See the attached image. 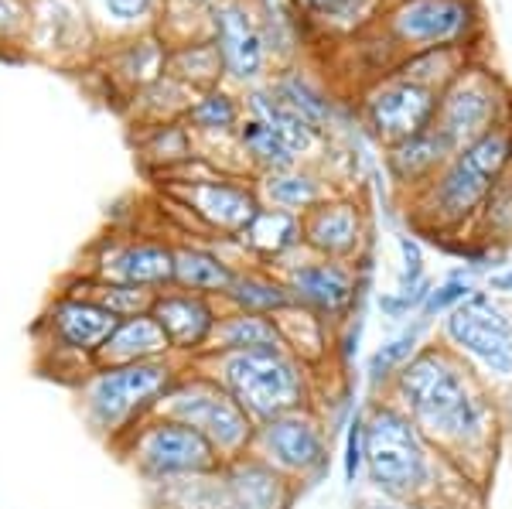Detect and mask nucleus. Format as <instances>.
<instances>
[{
    "mask_svg": "<svg viewBox=\"0 0 512 509\" xmlns=\"http://www.w3.org/2000/svg\"><path fill=\"white\" fill-rule=\"evenodd\" d=\"M379 397L400 407L468 482L485 479L499 438V397L448 346L427 339Z\"/></svg>",
    "mask_w": 512,
    "mask_h": 509,
    "instance_id": "1",
    "label": "nucleus"
},
{
    "mask_svg": "<svg viewBox=\"0 0 512 509\" xmlns=\"http://www.w3.org/2000/svg\"><path fill=\"white\" fill-rule=\"evenodd\" d=\"M362 482L369 496L390 503H454V489L468 486L448 458L437 451L424 431L386 397H373L366 404V462Z\"/></svg>",
    "mask_w": 512,
    "mask_h": 509,
    "instance_id": "2",
    "label": "nucleus"
},
{
    "mask_svg": "<svg viewBox=\"0 0 512 509\" xmlns=\"http://www.w3.org/2000/svg\"><path fill=\"white\" fill-rule=\"evenodd\" d=\"M512 168V113L482 137L454 151V158L410 195V219L434 240L468 236L485 199Z\"/></svg>",
    "mask_w": 512,
    "mask_h": 509,
    "instance_id": "3",
    "label": "nucleus"
},
{
    "mask_svg": "<svg viewBox=\"0 0 512 509\" xmlns=\"http://www.w3.org/2000/svg\"><path fill=\"white\" fill-rule=\"evenodd\" d=\"M209 376L226 387L256 424L277 414L318 407V373L291 356L284 346L226 352V356L195 359Z\"/></svg>",
    "mask_w": 512,
    "mask_h": 509,
    "instance_id": "4",
    "label": "nucleus"
},
{
    "mask_svg": "<svg viewBox=\"0 0 512 509\" xmlns=\"http://www.w3.org/2000/svg\"><path fill=\"white\" fill-rule=\"evenodd\" d=\"M181 359H154L130 366H96L79 383V407L86 424L110 445H120L130 431L158 414L164 393L181 376Z\"/></svg>",
    "mask_w": 512,
    "mask_h": 509,
    "instance_id": "5",
    "label": "nucleus"
},
{
    "mask_svg": "<svg viewBox=\"0 0 512 509\" xmlns=\"http://www.w3.org/2000/svg\"><path fill=\"white\" fill-rule=\"evenodd\" d=\"M434 328V339L448 346L495 397L512 390V311L495 294L475 287Z\"/></svg>",
    "mask_w": 512,
    "mask_h": 509,
    "instance_id": "6",
    "label": "nucleus"
},
{
    "mask_svg": "<svg viewBox=\"0 0 512 509\" xmlns=\"http://www.w3.org/2000/svg\"><path fill=\"white\" fill-rule=\"evenodd\" d=\"M113 448L137 472V479L151 482V486L216 479L222 465H226V458L219 455L205 434H198L185 421H175L168 414H151Z\"/></svg>",
    "mask_w": 512,
    "mask_h": 509,
    "instance_id": "7",
    "label": "nucleus"
},
{
    "mask_svg": "<svg viewBox=\"0 0 512 509\" xmlns=\"http://www.w3.org/2000/svg\"><path fill=\"white\" fill-rule=\"evenodd\" d=\"M158 414H168L175 421H185L188 428L216 445L222 458H239L253 448L256 421L246 414V407L229 393L216 376H209L198 363H185L181 376L164 393Z\"/></svg>",
    "mask_w": 512,
    "mask_h": 509,
    "instance_id": "8",
    "label": "nucleus"
},
{
    "mask_svg": "<svg viewBox=\"0 0 512 509\" xmlns=\"http://www.w3.org/2000/svg\"><path fill=\"white\" fill-rule=\"evenodd\" d=\"M120 318L82 294L59 291L41 311L35 335L45 356H52V376H62L65 366L76 373V387L96 369V356Z\"/></svg>",
    "mask_w": 512,
    "mask_h": 509,
    "instance_id": "9",
    "label": "nucleus"
},
{
    "mask_svg": "<svg viewBox=\"0 0 512 509\" xmlns=\"http://www.w3.org/2000/svg\"><path fill=\"white\" fill-rule=\"evenodd\" d=\"M332 438L335 431L325 414L318 407H304L256 424L250 451L297 486H315L332 469Z\"/></svg>",
    "mask_w": 512,
    "mask_h": 509,
    "instance_id": "10",
    "label": "nucleus"
},
{
    "mask_svg": "<svg viewBox=\"0 0 512 509\" xmlns=\"http://www.w3.org/2000/svg\"><path fill=\"white\" fill-rule=\"evenodd\" d=\"M379 28L400 59L434 48H468L478 31V7L475 0H386Z\"/></svg>",
    "mask_w": 512,
    "mask_h": 509,
    "instance_id": "11",
    "label": "nucleus"
},
{
    "mask_svg": "<svg viewBox=\"0 0 512 509\" xmlns=\"http://www.w3.org/2000/svg\"><path fill=\"white\" fill-rule=\"evenodd\" d=\"M369 260L362 257L359 264H345V260H325L311 257V253H297L280 267L291 301L297 308L311 311V315L325 318L328 325L338 328L345 318L362 311V291H366Z\"/></svg>",
    "mask_w": 512,
    "mask_h": 509,
    "instance_id": "12",
    "label": "nucleus"
},
{
    "mask_svg": "<svg viewBox=\"0 0 512 509\" xmlns=\"http://www.w3.org/2000/svg\"><path fill=\"white\" fill-rule=\"evenodd\" d=\"M437 117V93L420 82L386 72L369 82L359 96V120L369 137L383 147H393L407 137L427 130Z\"/></svg>",
    "mask_w": 512,
    "mask_h": 509,
    "instance_id": "13",
    "label": "nucleus"
},
{
    "mask_svg": "<svg viewBox=\"0 0 512 509\" xmlns=\"http://www.w3.org/2000/svg\"><path fill=\"white\" fill-rule=\"evenodd\" d=\"M509 117V100L502 82L489 69L465 65L448 86L437 93V117L434 127L454 147H465L468 141L482 137L499 120Z\"/></svg>",
    "mask_w": 512,
    "mask_h": 509,
    "instance_id": "14",
    "label": "nucleus"
},
{
    "mask_svg": "<svg viewBox=\"0 0 512 509\" xmlns=\"http://www.w3.org/2000/svg\"><path fill=\"white\" fill-rule=\"evenodd\" d=\"M171 192L178 199V209H185L188 216L202 223V229L229 243L250 226V219L263 205L253 182L239 175H222V171L202 178H178Z\"/></svg>",
    "mask_w": 512,
    "mask_h": 509,
    "instance_id": "15",
    "label": "nucleus"
},
{
    "mask_svg": "<svg viewBox=\"0 0 512 509\" xmlns=\"http://www.w3.org/2000/svg\"><path fill=\"white\" fill-rule=\"evenodd\" d=\"M369 243V216L359 199L328 192L301 216V246L311 257L359 264Z\"/></svg>",
    "mask_w": 512,
    "mask_h": 509,
    "instance_id": "16",
    "label": "nucleus"
},
{
    "mask_svg": "<svg viewBox=\"0 0 512 509\" xmlns=\"http://www.w3.org/2000/svg\"><path fill=\"white\" fill-rule=\"evenodd\" d=\"M82 274L144 287L154 294L168 291L175 287V243L151 240V236H110Z\"/></svg>",
    "mask_w": 512,
    "mask_h": 509,
    "instance_id": "17",
    "label": "nucleus"
},
{
    "mask_svg": "<svg viewBox=\"0 0 512 509\" xmlns=\"http://www.w3.org/2000/svg\"><path fill=\"white\" fill-rule=\"evenodd\" d=\"M209 38L233 82L256 86L267 76V38L243 0H216L209 7Z\"/></svg>",
    "mask_w": 512,
    "mask_h": 509,
    "instance_id": "18",
    "label": "nucleus"
},
{
    "mask_svg": "<svg viewBox=\"0 0 512 509\" xmlns=\"http://www.w3.org/2000/svg\"><path fill=\"white\" fill-rule=\"evenodd\" d=\"M219 315H222V301L181 291V287L158 291L151 301V318L168 335V346L181 363H195V359H202L209 352Z\"/></svg>",
    "mask_w": 512,
    "mask_h": 509,
    "instance_id": "19",
    "label": "nucleus"
},
{
    "mask_svg": "<svg viewBox=\"0 0 512 509\" xmlns=\"http://www.w3.org/2000/svg\"><path fill=\"white\" fill-rule=\"evenodd\" d=\"M216 482L222 499H226V509H291L301 496L297 482L280 475L274 465H267L253 451L229 458Z\"/></svg>",
    "mask_w": 512,
    "mask_h": 509,
    "instance_id": "20",
    "label": "nucleus"
},
{
    "mask_svg": "<svg viewBox=\"0 0 512 509\" xmlns=\"http://www.w3.org/2000/svg\"><path fill=\"white\" fill-rule=\"evenodd\" d=\"M454 151H458V147L431 123V127L407 137V141L383 147V164H386L390 182L400 188V192L414 195L454 158Z\"/></svg>",
    "mask_w": 512,
    "mask_h": 509,
    "instance_id": "21",
    "label": "nucleus"
},
{
    "mask_svg": "<svg viewBox=\"0 0 512 509\" xmlns=\"http://www.w3.org/2000/svg\"><path fill=\"white\" fill-rule=\"evenodd\" d=\"M233 243L250 257V264L280 270L287 260H294L297 253L304 250L301 246V216L260 205V212H256L250 219V226H246Z\"/></svg>",
    "mask_w": 512,
    "mask_h": 509,
    "instance_id": "22",
    "label": "nucleus"
},
{
    "mask_svg": "<svg viewBox=\"0 0 512 509\" xmlns=\"http://www.w3.org/2000/svg\"><path fill=\"white\" fill-rule=\"evenodd\" d=\"M93 31L82 0H28V38L35 48H48L55 55L76 52L82 35L93 38Z\"/></svg>",
    "mask_w": 512,
    "mask_h": 509,
    "instance_id": "23",
    "label": "nucleus"
},
{
    "mask_svg": "<svg viewBox=\"0 0 512 509\" xmlns=\"http://www.w3.org/2000/svg\"><path fill=\"white\" fill-rule=\"evenodd\" d=\"M168 52V38H161L158 31L123 38L117 41V52L110 55V79L127 89L130 96L144 93L168 72Z\"/></svg>",
    "mask_w": 512,
    "mask_h": 509,
    "instance_id": "24",
    "label": "nucleus"
},
{
    "mask_svg": "<svg viewBox=\"0 0 512 509\" xmlns=\"http://www.w3.org/2000/svg\"><path fill=\"white\" fill-rule=\"evenodd\" d=\"M154 359H175V352L168 346V335L161 332V325L147 311V315L120 318L117 328L110 332V339L99 349L96 366H130L154 363Z\"/></svg>",
    "mask_w": 512,
    "mask_h": 509,
    "instance_id": "25",
    "label": "nucleus"
},
{
    "mask_svg": "<svg viewBox=\"0 0 512 509\" xmlns=\"http://www.w3.org/2000/svg\"><path fill=\"white\" fill-rule=\"evenodd\" d=\"M239 264L205 243H175V287L222 301Z\"/></svg>",
    "mask_w": 512,
    "mask_h": 509,
    "instance_id": "26",
    "label": "nucleus"
},
{
    "mask_svg": "<svg viewBox=\"0 0 512 509\" xmlns=\"http://www.w3.org/2000/svg\"><path fill=\"white\" fill-rule=\"evenodd\" d=\"M291 305H294L291 291H287L280 270L260 264L239 267L229 291L222 294V308L250 311V315H267V318H277L280 311H287Z\"/></svg>",
    "mask_w": 512,
    "mask_h": 509,
    "instance_id": "27",
    "label": "nucleus"
},
{
    "mask_svg": "<svg viewBox=\"0 0 512 509\" xmlns=\"http://www.w3.org/2000/svg\"><path fill=\"white\" fill-rule=\"evenodd\" d=\"M243 113L260 123H267L270 130L284 141L297 158H308L315 147L325 141V134H318L315 127H311L308 120H301L297 113L291 110L287 103H280L274 93H270V86H253L250 93H246L243 100Z\"/></svg>",
    "mask_w": 512,
    "mask_h": 509,
    "instance_id": "28",
    "label": "nucleus"
},
{
    "mask_svg": "<svg viewBox=\"0 0 512 509\" xmlns=\"http://www.w3.org/2000/svg\"><path fill=\"white\" fill-rule=\"evenodd\" d=\"M256 192H260V202L270 205V209H284L294 212V216H304L311 205H318L328 195V182L318 175L308 164H291L284 171H270V175L256 178Z\"/></svg>",
    "mask_w": 512,
    "mask_h": 509,
    "instance_id": "29",
    "label": "nucleus"
},
{
    "mask_svg": "<svg viewBox=\"0 0 512 509\" xmlns=\"http://www.w3.org/2000/svg\"><path fill=\"white\" fill-rule=\"evenodd\" d=\"M274 322H277L284 349L301 359L304 366L315 369V373H321V366L335 356V328L328 325L325 318L291 305L287 311H280Z\"/></svg>",
    "mask_w": 512,
    "mask_h": 509,
    "instance_id": "30",
    "label": "nucleus"
},
{
    "mask_svg": "<svg viewBox=\"0 0 512 509\" xmlns=\"http://www.w3.org/2000/svg\"><path fill=\"white\" fill-rule=\"evenodd\" d=\"M434 325H427L424 318H410L400 332H393L390 339H383L379 346L369 352L366 359V387L373 390V397H379L396 373L414 359V352L424 346L427 335H431Z\"/></svg>",
    "mask_w": 512,
    "mask_h": 509,
    "instance_id": "31",
    "label": "nucleus"
},
{
    "mask_svg": "<svg viewBox=\"0 0 512 509\" xmlns=\"http://www.w3.org/2000/svg\"><path fill=\"white\" fill-rule=\"evenodd\" d=\"M284 346L277 332V322L267 315H250V311L222 308L216 335H212V356H226V352H250V349H277ZM205 352V356H209Z\"/></svg>",
    "mask_w": 512,
    "mask_h": 509,
    "instance_id": "32",
    "label": "nucleus"
},
{
    "mask_svg": "<svg viewBox=\"0 0 512 509\" xmlns=\"http://www.w3.org/2000/svg\"><path fill=\"white\" fill-rule=\"evenodd\" d=\"M386 0H294V11L308 28L335 31V35H352L362 31L369 21L383 14Z\"/></svg>",
    "mask_w": 512,
    "mask_h": 509,
    "instance_id": "33",
    "label": "nucleus"
},
{
    "mask_svg": "<svg viewBox=\"0 0 512 509\" xmlns=\"http://www.w3.org/2000/svg\"><path fill=\"white\" fill-rule=\"evenodd\" d=\"M239 120H243V103L222 86L195 93V100L188 103L185 117H181V123L188 127V134L212 137V141H219V137H236Z\"/></svg>",
    "mask_w": 512,
    "mask_h": 509,
    "instance_id": "34",
    "label": "nucleus"
},
{
    "mask_svg": "<svg viewBox=\"0 0 512 509\" xmlns=\"http://www.w3.org/2000/svg\"><path fill=\"white\" fill-rule=\"evenodd\" d=\"M267 86L280 103L291 106L297 117L308 120L318 134H328V127H332V120H335V106L318 82H311L304 72H297V69H287V72H277Z\"/></svg>",
    "mask_w": 512,
    "mask_h": 509,
    "instance_id": "35",
    "label": "nucleus"
},
{
    "mask_svg": "<svg viewBox=\"0 0 512 509\" xmlns=\"http://www.w3.org/2000/svg\"><path fill=\"white\" fill-rule=\"evenodd\" d=\"M168 76L178 79L185 89H192V93H205V89L219 86L222 82V59L216 52V45H212V38H188L175 45L168 52Z\"/></svg>",
    "mask_w": 512,
    "mask_h": 509,
    "instance_id": "36",
    "label": "nucleus"
},
{
    "mask_svg": "<svg viewBox=\"0 0 512 509\" xmlns=\"http://www.w3.org/2000/svg\"><path fill=\"white\" fill-rule=\"evenodd\" d=\"M233 141L239 147V154L246 158V164L256 171V178L270 175V171H284V168H291V164H301V158H297L291 147L280 141L267 123L246 117V113H243V120H239Z\"/></svg>",
    "mask_w": 512,
    "mask_h": 509,
    "instance_id": "37",
    "label": "nucleus"
},
{
    "mask_svg": "<svg viewBox=\"0 0 512 509\" xmlns=\"http://www.w3.org/2000/svg\"><path fill=\"white\" fill-rule=\"evenodd\" d=\"M89 11V21L106 24L117 35H144V31H154L158 18H164L168 11V0H82Z\"/></svg>",
    "mask_w": 512,
    "mask_h": 509,
    "instance_id": "38",
    "label": "nucleus"
},
{
    "mask_svg": "<svg viewBox=\"0 0 512 509\" xmlns=\"http://www.w3.org/2000/svg\"><path fill=\"white\" fill-rule=\"evenodd\" d=\"M62 291L82 294V298L96 301L106 311H113L117 318H134V315H147L154 301V291H144V287H130V284H117V281H99L93 274L72 277Z\"/></svg>",
    "mask_w": 512,
    "mask_h": 509,
    "instance_id": "39",
    "label": "nucleus"
},
{
    "mask_svg": "<svg viewBox=\"0 0 512 509\" xmlns=\"http://www.w3.org/2000/svg\"><path fill=\"white\" fill-rule=\"evenodd\" d=\"M468 236L485 246H492V250L512 246V168L495 182V188L489 192V199H485L482 212H478V219Z\"/></svg>",
    "mask_w": 512,
    "mask_h": 509,
    "instance_id": "40",
    "label": "nucleus"
},
{
    "mask_svg": "<svg viewBox=\"0 0 512 509\" xmlns=\"http://www.w3.org/2000/svg\"><path fill=\"white\" fill-rule=\"evenodd\" d=\"M475 274L468 267H458V270H451L444 281H437L431 291H427V301H424V308H420V315L417 318H424L427 325H437L441 322L448 311H454L461 305V301L468 298V294L475 291Z\"/></svg>",
    "mask_w": 512,
    "mask_h": 509,
    "instance_id": "41",
    "label": "nucleus"
},
{
    "mask_svg": "<svg viewBox=\"0 0 512 509\" xmlns=\"http://www.w3.org/2000/svg\"><path fill=\"white\" fill-rule=\"evenodd\" d=\"M431 287H434V281H431V277H424V281L414 284V287H400V284H396L393 291H379L376 294L379 315H383L386 322L407 325L410 318L420 315V308H424L427 291H431Z\"/></svg>",
    "mask_w": 512,
    "mask_h": 509,
    "instance_id": "42",
    "label": "nucleus"
},
{
    "mask_svg": "<svg viewBox=\"0 0 512 509\" xmlns=\"http://www.w3.org/2000/svg\"><path fill=\"white\" fill-rule=\"evenodd\" d=\"M362 462H366V407H355L345 421L342 438V479L345 486L362 482Z\"/></svg>",
    "mask_w": 512,
    "mask_h": 509,
    "instance_id": "43",
    "label": "nucleus"
},
{
    "mask_svg": "<svg viewBox=\"0 0 512 509\" xmlns=\"http://www.w3.org/2000/svg\"><path fill=\"white\" fill-rule=\"evenodd\" d=\"M362 332H366L362 311H355L352 318H345V322L335 328V356L342 366L355 363V356H359V349H362Z\"/></svg>",
    "mask_w": 512,
    "mask_h": 509,
    "instance_id": "44",
    "label": "nucleus"
},
{
    "mask_svg": "<svg viewBox=\"0 0 512 509\" xmlns=\"http://www.w3.org/2000/svg\"><path fill=\"white\" fill-rule=\"evenodd\" d=\"M28 38V0H0V45Z\"/></svg>",
    "mask_w": 512,
    "mask_h": 509,
    "instance_id": "45",
    "label": "nucleus"
},
{
    "mask_svg": "<svg viewBox=\"0 0 512 509\" xmlns=\"http://www.w3.org/2000/svg\"><path fill=\"white\" fill-rule=\"evenodd\" d=\"M396 246H400V257H403V270H400V287H414L420 284L427 274V260H424V250L420 243L414 240L410 233H400L396 236Z\"/></svg>",
    "mask_w": 512,
    "mask_h": 509,
    "instance_id": "46",
    "label": "nucleus"
},
{
    "mask_svg": "<svg viewBox=\"0 0 512 509\" xmlns=\"http://www.w3.org/2000/svg\"><path fill=\"white\" fill-rule=\"evenodd\" d=\"M355 509H465V506H454V503H390V499L366 496Z\"/></svg>",
    "mask_w": 512,
    "mask_h": 509,
    "instance_id": "47",
    "label": "nucleus"
},
{
    "mask_svg": "<svg viewBox=\"0 0 512 509\" xmlns=\"http://www.w3.org/2000/svg\"><path fill=\"white\" fill-rule=\"evenodd\" d=\"M485 291L495 298H512V267H499L485 277Z\"/></svg>",
    "mask_w": 512,
    "mask_h": 509,
    "instance_id": "48",
    "label": "nucleus"
},
{
    "mask_svg": "<svg viewBox=\"0 0 512 509\" xmlns=\"http://www.w3.org/2000/svg\"><path fill=\"white\" fill-rule=\"evenodd\" d=\"M181 4H188V7H212L216 0H181Z\"/></svg>",
    "mask_w": 512,
    "mask_h": 509,
    "instance_id": "49",
    "label": "nucleus"
}]
</instances>
